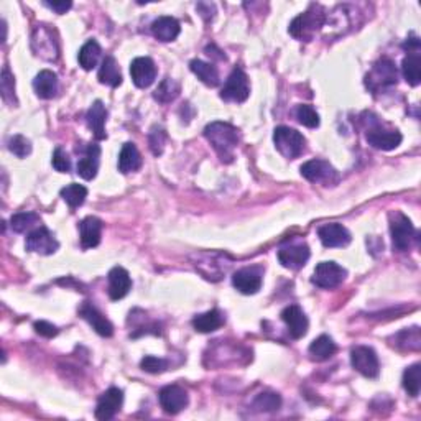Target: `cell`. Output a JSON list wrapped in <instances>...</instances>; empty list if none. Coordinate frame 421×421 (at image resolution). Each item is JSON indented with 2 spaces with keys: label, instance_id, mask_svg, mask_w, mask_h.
<instances>
[{
  "label": "cell",
  "instance_id": "obj_20",
  "mask_svg": "<svg viewBox=\"0 0 421 421\" xmlns=\"http://www.w3.org/2000/svg\"><path fill=\"white\" fill-rule=\"evenodd\" d=\"M80 315L89 322L92 329H94L99 336L111 337L114 334V326L111 325V321L107 320L101 311H97V308L92 306L89 301L82 303V306L80 308Z\"/></svg>",
  "mask_w": 421,
  "mask_h": 421
},
{
  "label": "cell",
  "instance_id": "obj_24",
  "mask_svg": "<svg viewBox=\"0 0 421 421\" xmlns=\"http://www.w3.org/2000/svg\"><path fill=\"white\" fill-rule=\"evenodd\" d=\"M81 246L84 249H94L99 246L102 234V221L94 216L82 219L80 222Z\"/></svg>",
  "mask_w": 421,
  "mask_h": 421
},
{
  "label": "cell",
  "instance_id": "obj_4",
  "mask_svg": "<svg viewBox=\"0 0 421 421\" xmlns=\"http://www.w3.org/2000/svg\"><path fill=\"white\" fill-rule=\"evenodd\" d=\"M390 234H391V244H394V251L405 252L411 247V244L416 239V231L413 224L405 214L395 213L390 214Z\"/></svg>",
  "mask_w": 421,
  "mask_h": 421
},
{
  "label": "cell",
  "instance_id": "obj_9",
  "mask_svg": "<svg viewBox=\"0 0 421 421\" xmlns=\"http://www.w3.org/2000/svg\"><path fill=\"white\" fill-rule=\"evenodd\" d=\"M351 364L367 379H377L380 374L379 357L374 349L367 346H357L351 351Z\"/></svg>",
  "mask_w": 421,
  "mask_h": 421
},
{
  "label": "cell",
  "instance_id": "obj_37",
  "mask_svg": "<svg viewBox=\"0 0 421 421\" xmlns=\"http://www.w3.org/2000/svg\"><path fill=\"white\" fill-rule=\"evenodd\" d=\"M40 224V218L35 213H18L11 219V226L15 232L22 234L27 231H33V227Z\"/></svg>",
  "mask_w": 421,
  "mask_h": 421
},
{
  "label": "cell",
  "instance_id": "obj_12",
  "mask_svg": "<svg viewBox=\"0 0 421 421\" xmlns=\"http://www.w3.org/2000/svg\"><path fill=\"white\" fill-rule=\"evenodd\" d=\"M158 400L161 408H163L166 413L176 415L180 411H183L186 406H188V391L181 389L180 385H166L160 390Z\"/></svg>",
  "mask_w": 421,
  "mask_h": 421
},
{
  "label": "cell",
  "instance_id": "obj_19",
  "mask_svg": "<svg viewBox=\"0 0 421 421\" xmlns=\"http://www.w3.org/2000/svg\"><path fill=\"white\" fill-rule=\"evenodd\" d=\"M282 320L287 325L288 332H290L293 339H301V337L308 332L310 322H308L305 311H303L300 306L291 305L285 308V310L282 311Z\"/></svg>",
  "mask_w": 421,
  "mask_h": 421
},
{
  "label": "cell",
  "instance_id": "obj_32",
  "mask_svg": "<svg viewBox=\"0 0 421 421\" xmlns=\"http://www.w3.org/2000/svg\"><path fill=\"white\" fill-rule=\"evenodd\" d=\"M189 68H191V71L198 76V80L201 82H204L206 86L216 87L219 84V73L216 70V66H213L210 63L193 60L189 63Z\"/></svg>",
  "mask_w": 421,
  "mask_h": 421
},
{
  "label": "cell",
  "instance_id": "obj_3",
  "mask_svg": "<svg viewBox=\"0 0 421 421\" xmlns=\"http://www.w3.org/2000/svg\"><path fill=\"white\" fill-rule=\"evenodd\" d=\"M273 142L277 150L288 160H295L305 151L306 140L300 132L290 127H277L273 132Z\"/></svg>",
  "mask_w": 421,
  "mask_h": 421
},
{
  "label": "cell",
  "instance_id": "obj_25",
  "mask_svg": "<svg viewBox=\"0 0 421 421\" xmlns=\"http://www.w3.org/2000/svg\"><path fill=\"white\" fill-rule=\"evenodd\" d=\"M106 120H107V109L101 101H96L94 104L89 107L86 114L87 127L92 130V134L97 140H104L106 134Z\"/></svg>",
  "mask_w": 421,
  "mask_h": 421
},
{
  "label": "cell",
  "instance_id": "obj_17",
  "mask_svg": "<svg viewBox=\"0 0 421 421\" xmlns=\"http://www.w3.org/2000/svg\"><path fill=\"white\" fill-rule=\"evenodd\" d=\"M122 403H124V394H122L120 389L112 387V389L104 391V394L101 395L99 401H97L96 418L101 421H107V420L114 418L117 411L120 410Z\"/></svg>",
  "mask_w": 421,
  "mask_h": 421
},
{
  "label": "cell",
  "instance_id": "obj_34",
  "mask_svg": "<svg viewBox=\"0 0 421 421\" xmlns=\"http://www.w3.org/2000/svg\"><path fill=\"white\" fill-rule=\"evenodd\" d=\"M180 94V84L171 77H165L163 81L160 82V86L156 87L153 92V97L161 104H168V102L175 101Z\"/></svg>",
  "mask_w": 421,
  "mask_h": 421
},
{
  "label": "cell",
  "instance_id": "obj_40",
  "mask_svg": "<svg viewBox=\"0 0 421 421\" xmlns=\"http://www.w3.org/2000/svg\"><path fill=\"white\" fill-rule=\"evenodd\" d=\"M296 119L300 122L301 125L308 127V129H316L318 125H320V115H318V112L315 111V107L311 106H298L296 109Z\"/></svg>",
  "mask_w": 421,
  "mask_h": 421
},
{
  "label": "cell",
  "instance_id": "obj_42",
  "mask_svg": "<svg viewBox=\"0 0 421 421\" xmlns=\"http://www.w3.org/2000/svg\"><path fill=\"white\" fill-rule=\"evenodd\" d=\"M149 144H150V150L155 156H160L165 150V144H166V132L160 127H155L153 130L150 132L149 135Z\"/></svg>",
  "mask_w": 421,
  "mask_h": 421
},
{
  "label": "cell",
  "instance_id": "obj_14",
  "mask_svg": "<svg viewBox=\"0 0 421 421\" xmlns=\"http://www.w3.org/2000/svg\"><path fill=\"white\" fill-rule=\"evenodd\" d=\"M310 247L306 244H291L278 251V262L290 270H300L310 260Z\"/></svg>",
  "mask_w": 421,
  "mask_h": 421
},
{
  "label": "cell",
  "instance_id": "obj_43",
  "mask_svg": "<svg viewBox=\"0 0 421 421\" xmlns=\"http://www.w3.org/2000/svg\"><path fill=\"white\" fill-rule=\"evenodd\" d=\"M142 369L149 374H161L168 369V362L165 359H160V357H153V356H146L142 359Z\"/></svg>",
  "mask_w": 421,
  "mask_h": 421
},
{
  "label": "cell",
  "instance_id": "obj_41",
  "mask_svg": "<svg viewBox=\"0 0 421 421\" xmlns=\"http://www.w3.org/2000/svg\"><path fill=\"white\" fill-rule=\"evenodd\" d=\"M8 150L18 158H25V156L32 153V144L23 135H15L8 140Z\"/></svg>",
  "mask_w": 421,
  "mask_h": 421
},
{
  "label": "cell",
  "instance_id": "obj_6",
  "mask_svg": "<svg viewBox=\"0 0 421 421\" xmlns=\"http://www.w3.org/2000/svg\"><path fill=\"white\" fill-rule=\"evenodd\" d=\"M51 28L46 25H38L33 30L32 35V48L35 51L37 56H40L42 60L46 61H56L58 55H60V48H58L56 38L53 37Z\"/></svg>",
  "mask_w": 421,
  "mask_h": 421
},
{
  "label": "cell",
  "instance_id": "obj_16",
  "mask_svg": "<svg viewBox=\"0 0 421 421\" xmlns=\"http://www.w3.org/2000/svg\"><path fill=\"white\" fill-rule=\"evenodd\" d=\"M318 237H320L321 244L325 247L334 249V247H346L349 246L352 237L351 232L342 226V224L332 222V224H325L318 229Z\"/></svg>",
  "mask_w": 421,
  "mask_h": 421
},
{
  "label": "cell",
  "instance_id": "obj_29",
  "mask_svg": "<svg viewBox=\"0 0 421 421\" xmlns=\"http://www.w3.org/2000/svg\"><path fill=\"white\" fill-rule=\"evenodd\" d=\"M99 82L101 84L111 86V87H117L122 84V75H120V68L117 65L114 56H106L102 60L101 70H99Z\"/></svg>",
  "mask_w": 421,
  "mask_h": 421
},
{
  "label": "cell",
  "instance_id": "obj_1",
  "mask_svg": "<svg viewBox=\"0 0 421 421\" xmlns=\"http://www.w3.org/2000/svg\"><path fill=\"white\" fill-rule=\"evenodd\" d=\"M204 137L224 163H231L239 145V130L227 122H213L204 129Z\"/></svg>",
  "mask_w": 421,
  "mask_h": 421
},
{
  "label": "cell",
  "instance_id": "obj_10",
  "mask_svg": "<svg viewBox=\"0 0 421 421\" xmlns=\"http://www.w3.org/2000/svg\"><path fill=\"white\" fill-rule=\"evenodd\" d=\"M346 277L347 272L336 262H321L315 268L313 283L316 287L325 288V290H331V288L339 287Z\"/></svg>",
  "mask_w": 421,
  "mask_h": 421
},
{
  "label": "cell",
  "instance_id": "obj_21",
  "mask_svg": "<svg viewBox=\"0 0 421 421\" xmlns=\"http://www.w3.org/2000/svg\"><path fill=\"white\" fill-rule=\"evenodd\" d=\"M232 285L236 287L242 295H256L262 288V275L256 268H242L237 270L232 277Z\"/></svg>",
  "mask_w": 421,
  "mask_h": 421
},
{
  "label": "cell",
  "instance_id": "obj_22",
  "mask_svg": "<svg viewBox=\"0 0 421 421\" xmlns=\"http://www.w3.org/2000/svg\"><path fill=\"white\" fill-rule=\"evenodd\" d=\"M132 288V278L129 272L122 267H114L109 272V296L111 300L119 301L129 295Z\"/></svg>",
  "mask_w": 421,
  "mask_h": 421
},
{
  "label": "cell",
  "instance_id": "obj_38",
  "mask_svg": "<svg viewBox=\"0 0 421 421\" xmlns=\"http://www.w3.org/2000/svg\"><path fill=\"white\" fill-rule=\"evenodd\" d=\"M252 406L257 411H275L282 406V398L278 394L265 391V394L257 395V398L253 400Z\"/></svg>",
  "mask_w": 421,
  "mask_h": 421
},
{
  "label": "cell",
  "instance_id": "obj_13",
  "mask_svg": "<svg viewBox=\"0 0 421 421\" xmlns=\"http://www.w3.org/2000/svg\"><path fill=\"white\" fill-rule=\"evenodd\" d=\"M301 175L311 183H325L331 184L337 181L336 170L329 165V161L325 160H310L301 166Z\"/></svg>",
  "mask_w": 421,
  "mask_h": 421
},
{
  "label": "cell",
  "instance_id": "obj_44",
  "mask_svg": "<svg viewBox=\"0 0 421 421\" xmlns=\"http://www.w3.org/2000/svg\"><path fill=\"white\" fill-rule=\"evenodd\" d=\"M53 168L56 171H60V173H70L71 171V160L70 156L65 150L61 149V146H58V149L53 151Z\"/></svg>",
  "mask_w": 421,
  "mask_h": 421
},
{
  "label": "cell",
  "instance_id": "obj_33",
  "mask_svg": "<svg viewBox=\"0 0 421 421\" xmlns=\"http://www.w3.org/2000/svg\"><path fill=\"white\" fill-rule=\"evenodd\" d=\"M101 53H102L101 46L96 40H89L87 43H84L80 50V56H77L82 70H86V71L94 70V68L97 66V63H99Z\"/></svg>",
  "mask_w": 421,
  "mask_h": 421
},
{
  "label": "cell",
  "instance_id": "obj_31",
  "mask_svg": "<svg viewBox=\"0 0 421 421\" xmlns=\"http://www.w3.org/2000/svg\"><path fill=\"white\" fill-rule=\"evenodd\" d=\"M142 166V155L134 144H124L119 155V171L120 173H132Z\"/></svg>",
  "mask_w": 421,
  "mask_h": 421
},
{
  "label": "cell",
  "instance_id": "obj_18",
  "mask_svg": "<svg viewBox=\"0 0 421 421\" xmlns=\"http://www.w3.org/2000/svg\"><path fill=\"white\" fill-rule=\"evenodd\" d=\"M401 139L403 137L398 130H385L382 127H372L365 134V140L369 142V145L384 151L396 149L401 144Z\"/></svg>",
  "mask_w": 421,
  "mask_h": 421
},
{
  "label": "cell",
  "instance_id": "obj_15",
  "mask_svg": "<svg viewBox=\"0 0 421 421\" xmlns=\"http://www.w3.org/2000/svg\"><path fill=\"white\" fill-rule=\"evenodd\" d=\"M130 76L137 87L145 89L151 86L156 80V66L151 58H135L130 65Z\"/></svg>",
  "mask_w": 421,
  "mask_h": 421
},
{
  "label": "cell",
  "instance_id": "obj_35",
  "mask_svg": "<svg viewBox=\"0 0 421 421\" xmlns=\"http://www.w3.org/2000/svg\"><path fill=\"white\" fill-rule=\"evenodd\" d=\"M61 198L70 204V208H80V206L84 203L87 198V188L82 184L71 183L68 184L66 188L61 189Z\"/></svg>",
  "mask_w": 421,
  "mask_h": 421
},
{
  "label": "cell",
  "instance_id": "obj_7",
  "mask_svg": "<svg viewBox=\"0 0 421 421\" xmlns=\"http://www.w3.org/2000/svg\"><path fill=\"white\" fill-rule=\"evenodd\" d=\"M403 48L406 50V56L401 63V73L406 82L411 86H418L421 82V55H420V40L418 38H410L405 42Z\"/></svg>",
  "mask_w": 421,
  "mask_h": 421
},
{
  "label": "cell",
  "instance_id": "obj_27",
  "mask_svg": "<svg viewBox=\"0 0 421 421\" xmlns=\"http://www.w3.org/2000/svg\"><path fill=\"white\" fill-rule=\"evenodd\" d=\"M33 89L40 99H53L58 92V76L50 70H43L33 81Z\"/></svg>",
  "mask_w": 421,
  "mask_h": 421
},
{
  "label": "cell",
  "instance_id": "obj_45",
  "mask_svg": "<svg viewBox=\"0 0 421 421\" xmlns=\"http://www.w3.org/2000/svg\"><path fill=\"white\" fill-rule=\"evenodd\" d=\"M35 331L43 337H55L58 334V327L48 321H37Z\"/></svg>",
  "mask_w": 421,
  "mask_h": 421
},
{
  "label": "cell",
  "instance_id": "obj_30",
  "mask_svg": "<svg viewBox=\"0 0 421 421\" xmlns=\"http://www.w3.org/2000/svg\"><path fill=\"white\" fill-rule=\"evenodd\" d=\"M336 351H337L336 342L326 334H322V336L318 337V339L313 341L310 349H308V352H310V356H311V359L316 360V362H322V360L331 359V357L336 354Z\"/></svg>",
  "mask_w": 421,
  "mask_h": 421
},
{
  "label": "cell",
  "instance_id": "obj_26",
  "mask_svg": "<svg viewBox=\"0 0 421 421\" xmlns=\"http://www.w3.org/2000/svg\"><path fill=\"white\" fill-rule=\"evenodd\" d=\"M181 27L180 22L173 17H160L151 23V33L156 40L168 43L176 40V37L180 35Z\"/></svg>",
  "mask_w": 421,
  "mask_h": 421
},
{
  "label": "cell",
  "instance_id": "obj_2",
  "mask_svg": "<svg viewBox=\"0 0 421 421\" xmlns=\"http://www.w3.org/2000/svg\"><path fill=\"white\" fill-rule=\"evenodd\" d=\"M326 13L320 6L313 4L305 13L298 15L290 25V33L298 40H310L313 33L325 27Z\"/></svg>",
  "mask_w": 421,
  "mask_h": 421
},
{
  "label": "cell",
  "instance_id": "obj_36",
  "mask_svg": "<svg viewBox=\"0 0 421 421\" xmlns=\"http://www.w3.org/2000/svg\"><path fill=\"white\" fill-rule=\"evenodd\" d=\"M403 389L410 396H418L421 390V365L413 364L403 372Z\"/></svg>",
  "mask_w": 421,
  "mask_h": 421
},
{
  "label": "cell",
  "instance_id": "obj_11",
  "mask_svg": "<svg viewBox=\"0 0 421 421\" xmlns=\"http://www.w3.org/2000/svg\"><path fill=\"white\" fill-rule=\"evenodd\" d=\"M25 247L27 251L30 252L42 253V256H51V253H55L58 251L60 244H58L55 236H53L45 226H38L28 234Z\"/></svg>",
  "mask_w": 421,
  "mask_h": 421
},
{
  "label": "cell",
  "instance_id": "obj_23",
  "mask_svg": "<svg viewBox=\"0 0 421 421\" xmlns=\"http://www.w3.org/2000/svg\"><path fill=\"white\" fill-rule=\"evenodd\" d=\"M101 163V146L97 144H89L84 151V156L77 161V175L82 180H92L96 178L97 170Z\"/></svg>",
  "mask_w": 421,
  "mask_h": 421
},
{
  "label": "cell",
  "instance_id": "obj_39",
  "mask_svg": "<svg viewBox=\"0 0 421 421\" xmlns=\"http://www.w3.org/2000/svg\"><path fill=\"white\" fill-rule=\"evenodd\" d=\"M0 89H2L4 101L8 102V104L15 102V77L12 76L8 66H4L2 80H0Z\"/></svg>",
  "mask_w": 421,
  "mask_h": 421
},
{
  "label": "cell",
  "instance_id": "obj_8",
  "mask_svg": "<svg viewBox=\"0 0 421 421\" xmlns=\"http://www.w3.org/2000/svg\"><path fill=\"white\" fill-rule=\"evenodd\" d=\"M249 96H251V84H249L247 75L241 68H234L222 87L221 99L227 102H244L249 99Z\"/></svg>",
  "mask_w": 421,
  "mask_h": 421
},
{
  "label": "cell",
  "instance_id": "obj_28",
  "mask_svg": "<svg viewBox=\"0 0 421 421\" xmlns=\"http://www.w3.org/2000/svg\"><path fill=\"white\" fill-rule=\"evenodd\" d=\"M224 322H226V320H224V315L221 311L210 310L208 313H203V315L196 316L193 320V326L196 331L206 334V332L218 331L219 327L224 326Z\"/></svg>",
  "mask_w": 421,
  "mask_h": 421
},
{
  "label": "cell",
  "instance_id": "obj_5",
  "mask_svg": "<svg viewBox=\"0 0 421 421\" xmlns=\"http://www.w3.org/2000/svg\"><path fill=\"white\" fill-rule=\"evenodd\" d=\"M396 81H398V73L389 58H382L380 61H377L369 75L365 76V86L372 92H380L387 87L395 86Z\"/></svg>",
  "mask_w": 421,
  "mask_h": 421
},
{
  "label": "cell",
  "instance_id": "obj_46",
  "mask_svg": "<svg viewBox=\"0 0 421 421\" xmlns=\"http://www.w3.org/2000/svg\"><path fill=\"white\" fill-rule=\"evenodd\" d=\"M43 6L45 7H48V8H51V11H55L56 13H66L68 11H70V8L73 7V4L70 2V0H60V2H43Z\"/></svg>",
  "mask_w": 421,
  "mask_h": 421
}]
</instances>
